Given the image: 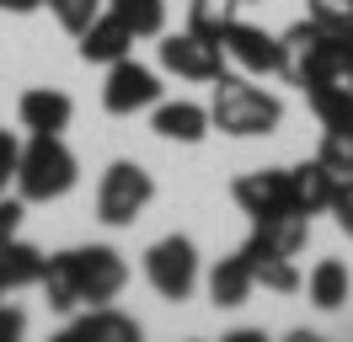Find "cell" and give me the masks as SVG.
<instances>
[{
    "label": "cell",
    "instance_id": "83f0119b",
    "mask_svg": "<svg viewBox=\"0 0 353 342\" xmlns=\"http://www.w3.org/2000/svg\"><path fill=\"white\" fill-rule=\"evenodd\" d=\"M22 219H27V198H22V192H17V198L0 192V246L22 235Z\"/></svg>",
    "mask_w": 353,
    "mask_h": 342
},
{
    "label": "cell",
    "instance_id": "ffe728a7",
    "mask_svg": "<svg viewBox=\"0 0 353 342\" xmlns=\"http://www.w3.org/2000/svg\"><path fill=\"white\" fill-rule=\"evenodd\" d=\"M310 97V112L321 128H353V86L348 81H321L305 91Z\"/></svg>",
    "mask_w": 353,
    "mask_h": 342
},
{
    "label": "cell",
    "instance_id": "3957f363",
    "mask_svg": "<svg viewBox=\"0 0 353 342\" xmlns=\"http://www.w3.org/2000/svg\"><path fill=\"white\" fill-rule=\"evenodd\" d=\"M155 198V177L139 161H112L102 171V182H97V219L112 225V230H129L139 214L150 209Z\"/></svg>",
    "mask_w": 353,
    "mask_h": 342
},
{
    "label": "cell",
    "instance_id": "52a82bcc",
    "mask_svg": "<svg viewBox=\"0 0 353 342\" xmlns=\"http://www.w3.org/2000/svg\"><path fill=\"white\" fill-rule=\"evenodd\" d=\"M70 268H75L81 305H112L129 283V262L112 246H70Z\"/></svg>",
    "mask_w": 353,
    "mask_h": 342
},
{
    "label": "cell",
    "instance_id": "9a60e30c",
    "mask_svg": "<svg viewBox=\"0 0 353 342\" xmlns=\"http://www.w3.org/2000/svg\"><path fill=\"white\" fill-rule=\"evenodd\" d=\"M134 43H139V38H134L129 27L112 17V11H102V17L81 32L75 48H81V59H86V64H118V59H129V54H134Z\"/></svg>",
    "mask_w": 353,
    "mask_h": 342
},
{
    "label": "cell",
    "instance_id": "484cf974",
    "mask_svg": "<svg viewBox=\"0 0 353 342\" xmlns=\"http://www.w3.org/2000/svg\"><path fill=\"white\" fill-rule=\"evenodd\" d=\"M48 11H54V21H59L65 32H75V38H81L91 21L102 17V0H48Z\"/></svg>",
    "mask_w": 353,
    "mask_h": 342
},
{
    "label": "cell",
    "instance_id": "8fae6325",
    "mask_svg": "<svg viewBox=\"0 0 353 342\" xmlns=\"http://www.w3.org/2000/svg\"><path fill=\"white\" fill-rule=\"evenodd\" d=\"M310 241V219L305 214H273V219H252L246 235V256H300Z\"/></svg>",
    "mask_w": 353,
    "mask_h": 342
},
{
    "label": "cell",
    "instance_id": "6da1fadb",
    "mask_svg": "<svg viewBox=\"0 0 353 342\" xmlns=\"http://www.w3.org/2000/svg\"><path fill=\"white\" fill-rule=\"evenodd\" d=\"M209 123L230 134V139H263L284 123V102L257 86V75H230L225 70L209 97Z\"/></svg>",
    "mask_w": 353,
    "mask_h": 342
},
{
    "label": "cell",
    "instance_id": "ac0fdd59",
    "mask_svg": "<svg viewBox=\"0 0 353 342\" xmlns=\"http://www.w3.org/2000/svg\"><path fill=\"white\" fill-rule=\"evenodd\" d=\"M75 342H139V321L112 310V305H91L81 321H70Z\"/></svg>",
    "mask_w": 353,
    "mask_h": 342
},
{
    "label": "cell",
    "instance_id": "4fadbf2b",
    "mask_svg": "<svg viewBox=\"0 0 353 342\" xmlns=\"http://www.w3.org/2000/svg\"><path fill=\"white\" fill-rule=\"evenodd\" d=\"M17 118L32 134H65L70 118H75V102H70L59 86H32V91H22V102H17Z\"/></svg>",
    "mask_w": 353,
    "mask_h": 342
},
{
    "label": "cell",
    "instance_id": "d6986e66",
    "mask_svg": "<svg viewBox=\"0 0 353 342\" xmlns=\"http://www.w3.org/2000/svg\"><path fill=\"white\" fill-rule=\"evenodd\" d=\"M43 268H48V256L32 241H22V235L0 246V289H32L43 278Z\"/></svg>",
    "mask_w": 353,
    "mask_h": 342
},
{
    "label": "cell",
    "instance_id": "30bf717a",
    "mask_svg": "<svg viewBox=\"0 0 353 342\" xmlns=\"http://www.w3.org/2000/svg\"><path fill=\"white\" fill-rule=\"evenodd\" d=\"M230 198H236V209L252 214V219H273V214H300L294 209V192H289V171H246V177H236V188H230Z\"/></svg>",
    "mask_w": 353,
    "mask_h": 342
},
{
    "label": "cell",
    "instance_id": "8992f818",
    "mask_svg": "<svg viewBox=\"0 0 353 342\" xmlns=\"http://www.w3.org/2000/svg\"><path fill=\"white\" fill-rule=\"evenodd\" d=\"M161 70L176 75V81L209 86L230 70V54H225V43L199 38V32H161Z\"/></svg>",
    "mask_w": 353,
    "mask_h": 342
},
{
    "label": "cell",
    "instance_id": "cb8c5ba5",
    "mask_svg": "<svg viewBox=\"0 0 353 342\" xmlns=\"http://www.w3.org/2000/svg\"><path fill=\"white\" fill-rule=\"evenodd\" d=\"M252 273H257V289H273V294L305 289V273L294 268V256H252Z\"/></svg>",
    "mask_w": 353,
    "mask_h": 342
},
{
    "label": "cell",
    "instance_id": "7402d4cb",
    "mask_svg": "<svg viewBox=\"0 0 353 342\" xmlns=\"http://www.w3.org/2000/svg\"><path fill=\"white\" fill-rule=\"evenodd\" d=\"M108 11L134 38H161L166 32V0H108Z\"/></svg>",
    "mask_w": 353,
    "mask_h": 342
},
{
    "label": "cell",
    "instance_id": "2e32d148",
    "mask_svg": "<svg viewBox=\"0 0 353 342\" xmlns=\"http://www.w3.org/2000/svg\"><path fill=\"white\" fill-rule=\"evenodd\" d=\"M348 294H353V273H348L343 256H321V262L305 273V299L316 310H343Z\"/></svg>",
    "mask_w": 353,
    "mask_h": 342
},
{
    "label": "cell",
    "instance_id": "1f68e13d",
    "mask_svg": "<svg viewBox=\"0 0 353 342\" xmlns=\"http://www.w3.org/2000/svg\"><path fill=\"white\" fill-rule=\"evenodd\" d=\"M337 81L353 86V32H348V38H337Z\"/></svg>",
    "mask_w": 353,
    "mask_h": 342
},
{
    "label": "cell",
    "instance_id": "603a6c76",
    "mask_svg": "<svg viewBox=\"0 0 353 342\" xmlns=\"http://www.w3.org/2000/svg\"><path fill=\"white\" fill-rule=\"evenodd\" d=\"M230 21H236V0H188V32L225 43Z\"/></svg>",
    "mask_w": 353,
    "mask_h": 342
},
{
    "label": "cell",
    "instance_id": "277c9868",
    "mask_svg": "<svg viewBox=\"0 0 353 342\" xmlns=\"http://www.w3.org/2000/svg\"><path fill=\"white\" fill-rule=\"evenodd\" d=\"M284 38V81H294L300 91L321 81H337V38H332L327 27H316V21H294Z\"/></svg>",
    "mask_w": 353,
    "mask_h": 342
},
{
    "label": "cell",
    "instance_id": "d6a6232c",
    "mask_svg": "<svg viewBox=\"0 0 353 342\" xmlns=\"http://www.w3.org/2000/svg\"><path fill=\"white\" fill-rule=\"evenodd\" d=\"M48 0H0V11H11V17H27V11H38Z\"/></svg>",
    "mask_w": 353,
    "mask_h": 342
},
{
    "label": "cell",
    "instance_id": "44dd1931",
    "mask_svg": "<svg viewBox=\"0 0 353 342\" xmlns=\"http://www.w3.org/2000/svg\"><path fill=\"white\" fill-rule=\"evenodd\" d=\"M38 289H43L48 310H59V316H70V310L81 305V289H75V268H70V252H54V256H48L43 278H38Z\"/></svg>",
    "mask_w": 353,
    "mask_h": 342
},
{
    "label": "cell",
    "instance_id": "f1b7e54d",
    "mask_svg": "<svg viewBox=\"0 0 353 342\" xmlns=\"http://www.w3.org/2000/svg\"><path fill=\"white\" fill-rule=\"evenodd\" d=\"M332 219H337V230L353 241V177H337V192H332Z\"/></svg>",
    "mask_w": 353,
    "mask_h": 342
},
{
    "label": "cell",
    "instance_id": "e0dca14e",
    "mask_svg": "<svg viewBox=\"0 0 353 342\" xmlns=\"http://www.w3.org/2000/svg\"><path fill=\"white\" fill-rule=\"evenodd\" d=\"M289 192H294V209L310 219V214H327L332 209L337 177H332L321 161H300V166H289Z\"/></svg>",
    "mask_w": 353,
    "mask_h": 342
},
{
    "label": "cell",
    "instance_id": "d4e9b609",
    "mask_svg": "<svg viewBox=\"0 0 353 342\" xmlns=\"http://www.w3.org/2000/svg\"><path fill=\"white\" fill-rule=\"evenodd\" d=\"M316 161H321L332 177H353V128H327Z\"/></svg>",
    "mask_w": 353,
    "mask_h": 342
},
{
    "label": "cell",
    "instance_id": "4316f807",
    "mask_svg": "<svg viewBox=\"0 0 353 342\" xmlns=\"http://www.w3.org/2000/svg\"><path fill=\"white\" fill-rule=\"evenodd\" d=\"M310 21L327 27L332 38H348L353 32V0H310Z\"/></svg>",
    "mask_w": 353,
    "mask_h": 342
},
{
    "label": "cell",
    "instance_id": "5b68a950",
    "mask_svg": "<svg viewBox=\"0 0 353 342\" xmlns=\"http://www.w3.org/2000/svg\"><path fill=\"white\" fill-rule=\"evenodd\" d=\"M145 278H150L155 294L172 299V305L193 299V289H199V278H203L199 246H193L188 235H161L150 252H145Z\"/></svg>",
    "mask_w": 353,
    "mask_h": 342
},
{
    "label": "cell",
    "instance_id": "e575fe53",
    "mask_svg": "<svg viewBox=\"0 0 353 342\" xmlns=\"http://www.w3.org/2000/svg\"><path fill=\"white\" fill-rule=\"evenodd\" d=\"M236 6H241V0H236Z\"/></svg>",
    "mask_w": 353,
    "mask_h": 342
},
{
    "label": "cell",
    "instance_id": "f546056e",
    "mask_svg": "<svg viewBox=\"0 0 353 342\" xmlns=\"http://www.w3.org/2000/svg\"><path fill=\"white\" fill-rule=\"evenodd\" d=\"M17 161H22V139L11 128H0V192L17 182Z\"/></svg>",
    "mask_w": 353,
    "mask_h": 342
},
{
    "label": "cell",
    "instance_id": "4dcf8cb0",
    "mask_svg": "<svg viewBox=\"0 0 353 342\" xmlns=\"http://www.w3.org/2000/svg\"><path fill=\"white\" fill-rule=\"evenodd\" d=\"M22 332H27V316L17 310V305H6V299H0V342H17Z\"/></svg>",
    "mask_w": 353,
    "mask_h": 342
},
{
    "label": "cell",
    "instance_id": "7c38bea8",
    "mask_svg": "<svg viewBox=\"0 0 353 342\" xmlns=\"http://www.w3.org/2000/svg\"><path fill=\"white\" fill-rule=\"evenodd\" d=\"M150 128L161 134V139H172V145H203L209 139V107H199V102H188V97H176V102H161L150 107Z\"/></svg>",
    "mask_w": 353,
    "mask_h": 342
},
{
    "label": "cell",
    "instance_id": "5bb4252c",
    "mask_svg": "<svg viewBox=\"0 0 353 342\" xmlns=\"http://www.w3.org/2000/svg\"><path fill=\"white\" fill-rule=\"evenodd\" d=\"M209 299L220 305V310H236V305H246L252 299V289H257V273H252V256L246 252H230L220 256L214 268H209Z\"/></svg>",
    "mask_w": 353,
    "mask_h": 342
},
{
    "label": "cell",
    "instance_id": "9c48e42d",
    "mask_svg": "<svg viewBox=\"0 0 353 342\" xmlns=\"http://www.w3.org/2000/svg\"><path fill=\"white\" fill-rule=\"evenodd\" d=\"M225 54L241 75H284V38L268 32V27H252V21H230L225 32Z\"/></svg>",
    "mask_w": 353,
    "mask_h": 342
},
{
    "label": "cell",
    "instance_id": "7a4b0ae2",
    "mask_svg": "<svg viewBox=\"0 0 353 342\" xmlns=\"http://www.w3.org/2000/svg\"><path fill=\"white\" fill-rule=\"evenodd\" d=\"M81 182V161L65 145V134H32L17 161V192L27 203H54Z\"/></svg>",
    "mask_w": 353,
    "mask_h": 342
},
{
    "label": "cell",
    "instance_id": "ba28073f",
    "mask_svg": "<svg viewBox=\"0 0 353 342\" xmlns=\"http://www.w3.org/2000/svg\"><path fill=\"white\" fill-rule=\"evenodd\" d=\"M161 102V75H155L150 64L129 59L108 64V86H102V107H108L112 118H134V112H150Z\"/></svg>",
    "mask_w": 353,
    "mask_h": 342
},
{
    "label": "cell",
    "instance_id": "836d02e7",
    "mask_svg": "<svg viewBox=\"0 0 353 342\" xmlns=\"http://www.w3.org/2000/svg\"><path fill=\"white\" fill-rule=\"evenodd\" d=\"M0 299H6V289H0Z\"/></svg>",
    "mask_w": 353,
    "mask_h": 342
}]
</instances>
